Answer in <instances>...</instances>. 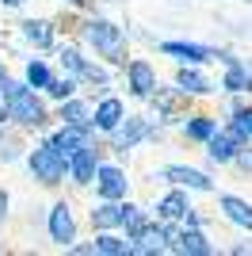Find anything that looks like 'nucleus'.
<instances>
[{
  "mask_svg": "<svg viewBox=\"0 0 252 256\" xmlns=\"http://www.w3.org/2000/svg\"><path fill=\"white\" fill-rule=\"evenodd\" d=\"M4 100H8V118H16L20 126H42L46 122V107L34 100V92L27 84H12L4 80Z\"/></svg>",
  "mask_w": 252,
  "mask_h": 256,
  "instance_id": "1",
  "label": "nucleus"
},
{
  "mask_svg": "<svg viewBox=\"0 0 252 256\" xmlns=\"http://www.w3.org/2000/svg\"><path fill=\"white\" fill-rule=\"evenodd\" d=\"M84 34H88V42H92L96 50L104 54L107 62H115V65H122V62H126V42H122V31H118L115 23H107V20H92L88 27H84Z\"/></svg>",
  "mask_w": 252,
  "mask_h": 256,
  "instance_id": "2",
  "label": "nucleus"
},
{
  "mask_svg": "<svg viewBox=\"0 0 252 256\" xmlns=\"http://www.w3.org/2000/svg\"><path fill=\"white\" fill-rule=\"evenodd\" d=\"M31 172H34V180H42V184H62V176L69 172V157H65L54 142H46V146H38L34 150V157H31Z\"/></svg>",
  "mask_w": 252,
  "mask_h": 256,
  "instance_id": "3",
  "label": "nucleus"
},
{
  "mask_svg": "<svg viewBox=\"0 0 252 256\" xmlns=\"http://www.w3.org/2000/svg\"><path fill=\"white\" fill-rule=\"evenodd\" d=\"M50 237L58 241V245H73L76 222H73V214H69V206H65V203L50 210Z\"/></svg>",
  "mask_w": 252,
  "mask_h": 256,
  "instance_id": "4",
  "label": "nucleus"
},
{
  "mask_svg": "<svg viewBox=\"0 0 252 256\" xmlns=\"http://www.w3.org/2000/svg\"><path fill=\"white\" fill-rule=\"evenodd\" d=\"M130 92L134 96H153V88H157V73L149 69V62H130Z\"/></svg>",
  "mask_w": 252,
  "mask_h": 256,
  "instance_id": "5",
  "label": "nucleus"
},
{
  "mask_svg": "<svg viewBox=\"0 0 252 256\" xmlns=\"http://www.w3.org/2000/svg\"><path fill=\"white\" fill-rule=\"evenodd\" d=\"M164 180L184 184V188H195V192H210V176H202L199 168H184V164H168Z\"/></svg>",
  "mask_w": 252,
  "mask_h": 256,
  "instance_id": "6",
  "label": "nucleus"
},
{
  "mask_svg": "<svg viewBox=\"0 0 252 256\" xmlns=\"http://www.w3.org/2000/svg\"><path fill=\"white\" fill-rule=\"evenodd\" d=\"M69 172H73L76 184H88L96 176V150L92 146H80V150L69 157Z\"/></svg>",
  "mask_w": 252,
  "mask_h": 256,
  "instance_id": "7",
  "label": "nucleus"
},
{
  "mask_svg": "<svg viewBox=\"0 0 252 256\" xmlns=\"http://www.w3.org/2000/svg\"><path fill=\"white\" fill-rule=\"evenodd\" d=\"M218 58L230 65V73H226V88H230V92H252V73H248V69H244L237 58H230V54H218Z\"/></svg>",
  "mask_w": 252,
  "mask_h": 256,
  "instance_id": "8",
  "label": "nucleus"
},
{
  "mask_svg": "<svg viewBox=\"0 0 252 256\" xmlns=\"http://www.w3.org/2000/svg\"><path fill=\"white\" fill-rule=\"evenodd\" d=\"M160 50L172 54V58H180V62H210V58H218L214 50H206V46H195V42H164Z\"/></svg>",
  "mask_w": 252,
  "mask_h": 256,
  "instance_id": "9",
  "label": "nucleus"
},
{
  "mask_svg": "<svg viewBox=\"0 0 252 256\" xmlns=\"http://www.w3.org/2000/svg\"><path fill=\"white\" fill-rule=\"evenodd\" d=\"M96 188H100V195H104V199H122V195H126V176H122L118 168H100Z\"/></svg>",
  "mask_w": 252,
  "mask_h": 256,
  "instance_id": "10",
  "label": "nucleus"
},
{
  "mask_svg": "<svg viewBox=\"0 0 252 256\" xmlns=\"http://www.w3.org/2000/svg\"><path fill=\"white\" fill-rule=\"evenodd\" d=\"M237 150H241V138L237 134H210V157L214 160H233L237 157Z\"/></svg>",
  "mask_w": 252,
  "mask_h": 256,
  "instance_id": "11",
  "label": "nucleus"
},
{
  "mask_svg": "<svg viewBox=\"0 0 252 256\" xmlns=\"http://www.w3.org/2000/svg\"><path fill=\"white\" fill-rule=\"evenodd\" d=\"M50 142L65 153V157H73V153L84 146V126H69V122H65V130H62V134H54Z\"/></svg>",
  "mask_w": 252,
  "mask_h": 256,
  "instance_id": "12",
  "label": "nucleus"
},
{
  "mask_svg": "<svg viewBox=\"0 0 252 256\" xmlns=\"http://www.w3.org/2000/svg\"><path fill=\"white\" fill-rule=\"evenodd\" d=\"M222 210L230 214V222L244 226V230H252V206L244 203V199H237V195H226L222 199Z\"/></svg>",
  "mask_w": 252,
  "mask_h": 256,
  "instance_id": "13",
  "label": "nucleus"
},
{
  "mask_svg": "<svg viewBox=\"0 0 252 256\" xmlns=\"http://www.w3.org/2000/svg\"><path fill=\"white\" fill-rule=\"evenodd\" d=\"M122 122V104L118 100H104V104L96 107V126L100 130H115Z\"/></svg>",
  "mask_w": 252,
  "mask_h": 256,
  "instance_id": "14",
  "label": "nucleus"
},
{
  "mask_svg": "<svg viewBox=\"0 0 252 256\" xmlns=\"http://www.w3.org/2000/svg\"><path fill=\"white\" fill-rule=\"evenodd\" d=\"M188 199H184V195L180 192H172V195H164V199H160V206H157V214L160 218H164V222H176V218H188Z\"/></svg>",
  "mask_w": 252,
  "mask_h": 256,
  "instance_id": "15",
  "label": "nucleus"
},
{
  "mask_svg": "<svg viewBox=\"0 0 252 256\" xmlns=\"http://www.w3.org/2000/svg\"><path fill=\"white\" fill-rule=\"evenodd\" d=\"M146 134H149V122H146V118H130V122H126V130L115 138V146H118V150H130V146H134V142H142Z\"/></svg>",
  "mask_w": 252,
  "mask_h": 256,
  "instance_id": "16",
  "label": "nucleus"
},
{
  "mask_svg": "<svg viewBox=\"0 0 252 256\" xmlns=\"http://www.w3.org/2000/svg\"><path fill=\"white\" fill-rule=\"evenodd\" d=\"M122 226L130 230V237H134V241H142V237L149 234V222H146V214L138 210V206H122Z\"/></svg>",
  "mask_w": 252,
  "mask_h": 256,
  "instance_id": "17",
  "label": "nucleus"
},
{
  "mask_svg": "<svg viewBox=\"0 0 252 256\" xmlns=\"http://www.w3.org/2000/svg\"><path fill=\"white\" fill-rule=\"evenodd\" d=\"M176 241H180V245H176L180 252H199V256H206V252H210V245H206V237H202L199 230H184V234H180Z\"/></svg>",
  "mask_w": 252,
  "mask_h": 256,
  "instance_id": "18",
  "label": "nucleus"
},
{
  "mask_svg": "<svg viewBox=\"0 0 252 256\" xmlns=\"http://www.w3.org/2000/svg\"><path fill=\"white\" fill-rule=\"evenodd\" d=\"M180 92L202 96V92H210V80H206L202 73H195V69H184V73H180Z\"/></svg>",
  "mask_w": 252,
  "mask_h": 256,
  "instance_id": "19",
  "label": "nucleus"
},
{
  "mask_svg": "<svg viewBox=\"0 0 252 256\" xmlns=\"http://www.w3.org/2000/svg\"><path fill=\"white\" fill-rule=\"evenodd\" d=\"M92 222L100 226V230H111V226H122V206H115V203H104L100 210H92Z\"/></svg>",
  "mask_w": 252,
  "mask_h": 256,
  "instance_id": "20",
  "label": "nucleus"
},
{
  "mask_svg": "<svg viewBox=\"0 0 252 256\" xmlns=\"http://www.w3.org/2000/svg\"><path fill=\"white\" fill-rule=\"evenodd\" d=\"M23 34H27V38H31L34 46H50V42H54V31H50V23H42V20L23 23Z\"/></svg>",
  "mask_w": 252,
  "mask_h": 256,
  "instance_id": "21",
  "label": "nucleus"
},
{
  "mask_svg": "<svg viewBox=\"0 0 252 256\" xmlns=\"http://www.w3.org/2000/svg\"><path fill=\"white\" fill-rule=\"evenodd\" d=\"M62 118L69 122V126H88V107L76 104V100H69V104L62 107Z\"/></svg>",
  "mask_w": 252,
  "mask_h": 256,
  "instance_id": "22",
  "label": "nucleus"
},
{
  "mask_svg": "<svg viewBox=\"0 0 252 256\" xmlns=\"http://www.w3.org/2000/svg\"><path fill=\"white\" fill-rule=\"evenodd\" d=\"M96 252H107V256H122V252H130V245H126V241H118V237H111V234H104L100 241H96Z\"/></svg>",
  "mask_w": 252,
  "mask_h": 256,
  "instance_id": "23",
  "label": "nucleus"
},
{
  "mask_svg": "<svg viewBox=\"0 0 252 256\" xmlns=\"http://www.w3.org/2000/svg\"><path fill=\"white\" fill-rule=\"evenodd\" d=\"M210 134H214V122H210V118H191V122H188V138L210 142Z\"/></svg>",
  "mask_w": 252,
  "mask_h": 256,
  "instance_id": "24",
  "label": "nucleus"
},
{
  "mask_svg": "<svg viewBox=\"0 0 252 256\" xmlns=\"http://www.w3.org/2000/svg\"><path fill=\"white\" fill-rule=\"evenodd\" d=\"M27 84H31V88H46V84H50V69H46L42 62H31V69H27Z\"/></svg>",
  "mask_w": 252,
  "mask_h": 256,
  "instance_id": "25",
  "label": "nucleus"
},
{
  "mask_svg": "<svg viewBox=\"0 0 252 256\" xmlns=\"http://www.w3.org/2000/svg\"><path fill=\"white\" fill-rule=\"evenodd\" d=\"M233 134L237 138H252V111H237V118H233Z\"/></svg>",
  "mask_w": 252,
  "mask_h": 256,
  "instance_id": "26",
  "label": "nucleus"
},
{
  "mask_svg": "<svg viewBox=\"0 0 252 256\" xmlns=\"http://www.w3.org/2000/svg\"><path fill=\"white\" fill-rule=\"evenodd\" d=\"M46 92H50L54 100H69V96H73V80H69V76H65V80H54V76H50Z\"/></svg>",
  "mask_w": 252,
  "mask_h": 256,
  "instance_id": "27",
  "label": "nucleus"
},
{
  "mask_svg": "<svg viewBox=\"0 0 252 256\" xmlns=\"http://www.w3.org/2000/svg\"><path fill=\"white\" fill-rule=\"evenodd\" d=\"M62 65L69 69V73H76V76H80V69H84V58H80L76 50H62Z\"/></svg>",
  "mask_w": 252,
  "mask_h": 256,
  "instance_id": "28",
  "label": "nucleus"
},
{
  "mask_svg": "<svg viewBox=\"0 0 252 256\" xmlns=\"http://www.w3.org/2000/svg\"><path fill=\"white\" fill-rule=\"evenodd\" d=\"M80 76H88L92 84H107V73H104V69H96V65H84Z\"/></svg>",
  "mask_w": 252,
  "mask_h": 256,
  "instance_id": "29",
  "label": "nucleus"
},
{
  "mask_svg": "<svg viewBox=\"0 0 252 256\" xmlns=\"http://www.w3.org/2000/svg\"><path fill=\"white\" fill-rule=\"evenodd\" d=\"M233 160H237V164H241V168H244V172H252V150H244V153H237V157H233Z\"/></svg>",
  "mask_w": 252,
  "mask_h": 256,
  "instance_id": "30",
  "label": "nucleus"
},
{
  "mask_svg": "<svg viewBox=\"0 0 252 256\" xmlns=\"http://www.w3.org/2000/svg\"><path fill=\"white\" fill-rule=\"evenodd\" d=\"M4 115H8V100H4V92H0V122H4Z\"/></svg>",
  "mask_w": 252,
  "mask_h": 256,
  "instance_id": "31",
  "label": "nucleus"
},
{
  "mask_svg": "<svg viewBox=\"0 0 252 256\" xmlns=\"http://www.w3.org/2000/svg\"><path fill=\"white\" fill-rule=\"evenodd\" d=\"M4 210H8V195L0 192V218H4Z\"/></svg>",
  "mask_w": 252,
  "mask_h": 256,
  "instance_id": "32",
  "label": "nucleus"
},
{
  "mask_svg": "<svg viewBox=\"0 0 252 256\" xmlns=\"http://www.w3.org/2000/svg\"><path fill=\"white\" fill-rule=\"evenodd\" d=\"M69 4H76V8H84V4H88V0H69Z\"/></svg>",
  "mask_w": 252,
  "mask_h": 256,
  "instance_id": "33",
  "label": "nucleus"
},
{
  "mask_svg": "<svg viewBox=\"0 0 252 256\" xmlns=\"http://www.w3.org/2000/svg\"><path fill=\"white\" fill-rule=\"evenodd\" d=\"M4 80H8V76H4V69H0V88H4Z\"/></svg>",
  "mask_w": 252,
  "mask_h": 256,
  "instance_id": "34",
  "label": "nucleus"
},
{
  "mask_svg": "<svg viewBox=\"0 0 252 256\" xmlns=\"http://www.w3.org/2000/svg\"><path fill=\"white\" fill-rule=\"evenodd\" d=\"M8 4H23V0H8Z\"/></svg>",
  "mask_w": 252,
  "mask_h": 256,
  "instance_id": "35",
  "label": "nucleus"
},
{
  "mask_svg": "<svg viewBox=\"0 0 252 256\" xmlns=\"http://www.w3.org/2000/svg\"><path fill=\"white\" fill-rule=\"evenodd\" d=\"M0 142H4V138H0Z\"/></svg>",
  "mask_w": 252,
  "mask_h": 256,
  "instance_id": "36",
  "label": "nucleus"
}]
</instances>
